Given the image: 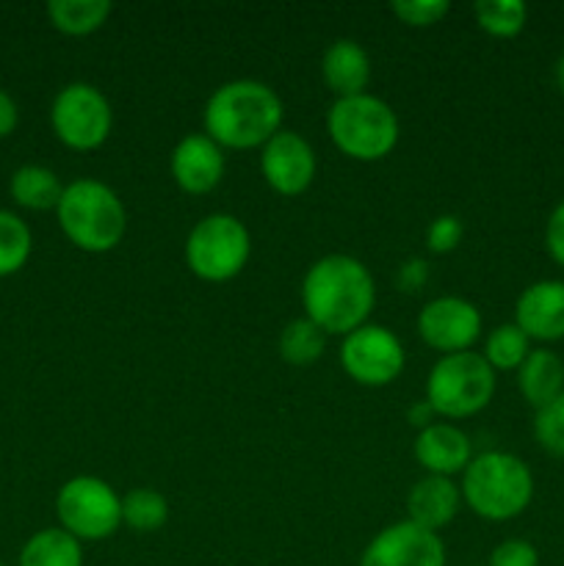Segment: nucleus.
Returning <instances> with one entry per match:
<instances>
[{
  "label": "nucleus",
  "instance_id": "1",
  "mask_svg": "<svg viewBox=\"0 0 564 566\" xmlns=\"http://www.w3.org/2000/svg\"><path fill=\"white\" fill-rule=\"evenodd\" d=\"M304 315L326 335H343L368 324L376 304V285L365 263L352 254L315 260L302 282Z\"/></svg>",
  "mask_w": 564,
  "mask_h": 566
},
{
  "label": "nucleus",
  "instance_id": "2",
  "mask_svg": "<svg viewBox=\"0 0 564 566\" xmlns=\"http://www.w3.org/2000/svg\"><path fill=\"white\" fill-rule=\"evenodd\" d=\"M280 94L265 83L241 77L216 88L205 103V136L213 138L221 149L263 147L271 136L282 130Z\"/></svg>",
  "mask_w": 564,
  "mask_h": 566
},
{
  "label": "nucleus",
  "instance_id": "3",
  "mask_svg": "<svg viewBox=\"0 0 564 566\" xmlns=\"http://www.w3.org/2000/svg\"><path fill=\"white\" fill-rule=\"evenodd\" d=\"M459 492L476 517L506 523L529 509L534 497V475L514 453L484 451L464 468Z\"/></svg>",
  "mask_w": 564,
  "mask_h": 566
},
{
  "label": "nucleus",
  "instance_id": "4",
  "mask_svg": "<svg viewBox=\"0 0 564 566\" xmlns=\"http://www.w3.org/2000/svg\"><path fill=\"white\" fill-rule=\"evenodd\" d=\"M55 216L66 241L88 254L111 252L127 232V210L119 193L92 177L64 186Z\"/></svg>",
  "mask_w": 564,
  "mask_h": 566
},
{
  "label": "nucleus",
  "instance_id": "5",
  "mask_svg": "<svg viewBox=\"0 0 564 566\" xmlns=\"http://www.w3.org/2000/svg\"><path fill=\"white\" fill-rule=\"evenodd\" d=\"M332 144L354 160H382L398 144V116L390 105L374 94L341 97L326 114Z\"/></svg>",
  "mask_w": 564,
  "mask_h": 566
},
{
  "label": "nucleus",
  "instance_id": "6",
  "mask_svg": "<svg viewBox=\"0 0 564 566\" xmlns=\"http://www.w3.org/2000/svg\"><path fill=\"white\" fill-rule=\"evenodd\" d=\"M495 396V370L479 352L446 354L426 379V403L437 418L464 420L487 409Z\"/></svg>",
  "mask_w": 564,
  "mask_h": 566
},
{
  "label": "nucleus",
  "instance_id": "7",
  "mask_svg": "<svg viewBox=\"0 0 564 566\" xmlns=\"http://www.w3.org/2000/svg\"><path fill=\"white\" fill-rule=\"evenodd\" d=\"M252 238L232 213H210L186 238V265L205 282H230L247 265Z\"/></svg>",
  "mask_w": 564,
  "mask_h": 566
},
{
  "label": "nucleus",
  "instance_id": "8",
  "mask_svg": "<svg viewBox=\"0 0 564 566\" xmlns=\"http://www.w3.org/2000/svg\"><path fill=\"white\" fill-rule=\"evenodd\" d=\"M55 514L77 542H100L119 531L122 497L97 475H75L55 495Z\"/></svg>",
  "mask_w": 564,
  "mask_h": 566
},
{
  "label": "nucleus",
  "instance_id": "9",
  "mask_svg": "<svg viewBox=\"0 0 564 566\" xmlns=\"http://www.w3.org/2000/svg\"><path fill=\"white\" fill-rule=\"evenodd\" d=\"M114 111L105 94L92 83H70L61 88L50 105V127L64 147L88 153L103 147L111 136Z\"/></svg>",
  "mask_w": 564,
  "mask_h": 566
},
{
  "label": "nucleus",
  "instance_id": "10",
  "mask_svg": "<svg viewBox=\"0 0 564 566\" xmlns=\"http://www.w3.org/2000/svg\"><path fill=\"white\" fill-rule=\"evenodd\" d=\"M407 365L401 340L387 326L365 324L348 332L341 343V368L363 387H385L401 376Z\"/></svg>",
  "mask_w": 564,
  "mask_h": 566
},
{
  "label": "nucleus",
  "instance_id": "11",
  "mask_svg": "<svg viewBox=\"0 0 564 566\" xmlns=\"http://www.w3.org/2000/svg\"><path fill=\"white\" fill-rule=\"evenodd\" d=\"M418 332L426 346L440 352L442 357L470 352L481 335V313L462 296H437L420 307Z\"/></svg>",
  "mask_w": 564,
  "mask_h": 566
},
{
  "label": "nucleus",
  "instance_id": "12",
  "mask_svg": "<svg viewBox=\"0 0 564 566\" xmlns=\"http://www.w3.org/2000/svg\"><path fill=\"white\" fill-rule=\"evenodd\" d=\"M359 566H446V545L435 531L401 520L370 539Z\"/></svg>",
  "mask_w": 564,
  "mask_h": 566
},
{
  "label": "nucleus",
  "instance_id": "13",
  "mask_svg": "<svg viewBox=\"0 0 564 566\" xmlns=\"http://www.w3.org/2000/svg\"><path fill=\"white\" fill-rule=\"evenodd\" d=\"M315 169L318 160L313 147L296 130H280L260 147V171L280 197H299L307 191L315 180Z\"/></svg>",
  "mask_w": 564,
  "mask_h": 566
},
{
  "label": "nucleus",
  "instance_id": "14",
  "mask_svg": "<svg viewBox=\"0 0 564 566\" xmlns=\"http://www.w3.org/2000/svg\"><path fill=\"white\" fill-rule=\"evenodd\" d=\"M171 177L191 197L210 193L224 177V149L205 133H188L171 149Z\"/></svg>",
  "mask_w": 564,
  "mask_h": 566
},
{
  "label": "nucleus",
  "instance_id": "15",
  "mask_svg": "<svg viewBox=\"0 0 564 566\" xmlns=\"http://www.w3.org/2000/svg\"><path fill=\"white\" fill-rule=\"evenodd\" d=\"M514 324L529 340H564V282L540 280L525 287L514 302Z\"/></svg>",
  "mask_w": 564,
  "mask_h": 566
},
{
  "label": "nucleus",
  "instance_id": "16",
  "mask_svg": "<svg viewBox=\"0 0 564 566\" xmlns=\"http://www.w3.org/2000/svg\"><path fill=\"white\" fill-rule=\"evenodd\" d=\"M412 453L420 468L426 470V475H442V479L464 473V468L473 459L470 437L459 426L446 423V420H437L429 429L418 431Z\"/></svg>",
  "mask_w": 564,
  "mask_h": 566
},
{
  "label": "nucleus",
  "instance_id": "17",
  "mask_svg": "<svg viewBox=\"0 0 564 566\" xmlns=\"http://www.w3.org/2000/svg\"><path fill=\"white\" fill-rule=\"evenodd\" d=\"M462 492L451 479L442 475H426L409 490L407 495V520L426 531H440L457 517Z\"/></svg>",
  "mask_w": 564,
  "mask_h": 566
},
{
  "label": "nucleus",
  "instance_id": "18",
  "mask_svg": "<svg viewBox=\"0 0 564 566\" xmlns=\"http://www.w3.org/2000/svg\"><path fill=\"white\" fill-rule=\"evenodd\" d=\"M321 75L337 99L357 97L370 83V55L354 39H337L321 59Z\"/></svg>",
  "mask_w": 564,
  "mask_h": 566
},
{
  "label": "nucleus",
  "instance_id": "19",
  "mask_svg": "<svg viewBox=\"0 0 564 566\" xmlns=\"http://www.w3.org/2000/svg\"><path fill=\"white\" fill-rule=\"evenodd\" d=\"M518 390L534 409L547 407L564 392V363L551 348H534L518 368Z\"/></svg>",
  "mask_w": 564,
  "mask_h": 566
},
{
  "label": "nucleus",
  "instance_id": "20",
  "mask_svg": "<svg viewBox=\"0 0 564 566\" xmlns=\"http://www.w3.org/2000/svg\"><path fill=\"white\" fill-rule=\"evenodd\" d=\"M9 193L25 210H55L64 193V182L50 166L25 164L11 175Z\"/></svg>",
  "mask_w": 564,
  "mask_h": 566
},
{
  "label": "nucleus",
  "instance_id": "21",
  "mask_svg": "<svg viewBox=\"0 0 564 566\" xmlns=\"http://www.w3.org/2000/svg\"><path fill=\"white\" fill-rule=\"evenodd\" d=\"M20 566H83V547L61 525L36 531L22 545Z\"/></svg>",
  "mask_w": 564,
  "mask_h": 566
},
{
  "label": "nucleus",
  "instance_id": "22",
  "mask_svg": "<svg viewBox=\"0 0 564 566\" xmlns=\"http://www.w3.org/2000/svg\"><path fill=\"white\" fill-rule=\"evenodd\" d=\"M114 6L108 0H50L48 17L55 31L66 36H88L105 25Z\"/></svg>",
  "mask_w": 564,
  "mask_h": 566
},
{
  "label": "nucleus",
  "instance_id": "23",
  "mask_svg": "<svg viewBox=\"0 0 564 566\" xmlns=\"http://www.w3.org/2000/svg\"><path fill=\"white\" fill-rule=\"evenodd\" d=\"M169 523V501L158 490L136 486L122 497V525L136 534H155Z\"/></svg>",
  "mask_w": 564,
  "mask_h": 566
},
{
  "label": "nucleus",
  "instance_id": "24",
  "mask_svg": "<svg viewBox=\"0 0 564 566\" xmlns=\"http://www.w3.org/2000/svg\"><path fill=\"white\" fill-rule=\"evenodd\" d=\"M324 346L326 332L321 329L318 324H313L307 315L293 318L291 324L280 332V343H276L280 357L285 359L288 365H299V368L318 363L321 354H324Z\"/></svg>",
  "mask_w": 564,
  "mask_h": 566
},
{
  "label": "nucleus",
  "instance_id": "25",
  "mask_svg": "<svg viewBox=\"0 0 564 566\" xmlns=\"http://www.w3.org/2000/svg\"><path fill=\"white\" fill-rule=\"evenodd\" d=\"M473 17L490 36L512 39L529 22V6L523 0H476Z\"/></svg>",
  "mask_w": 564,
  "mask_h": 566
},
{
  "label": "nucleus",
  "instance_id": "26",
  "mask_svg": "<svg viewBox=\"0 0 564 566\" xmlns=\"http://www.w3.org/2000/svg\"><path fill=\"white\" fill-rule=\"evenodd\" d=\"M31 252V227H28L17 213L0 208V280L25 269Z\"/></svg>",
  "mask_w": 564,
  "mask_h": 566
},
{
  "label": "nucleus",
  "instance_id": "27",
  "mask_svg": "<svg viewBox=\"0 0 564 566\" xmlns=\"http://www.w3.org/2000/svg\"><path fill=\"white\" fill-rule=\"evenodd\" d=\"M531 354V340L518 324H501L487 335L484 354L492 370H518Z\"/></svg>",
  "mask_w": 564,
  "mask_h": 566
},
{
  "label": "nucleus",
  "instance_id": "28",
  "mask_svg": "<svg viewBox=\"0 0 564 566\" xmlns=\"http://www.w3.org/2000/svg\"><path fill=\"white\" fill-rule=\"evenodd\" d=\"M534 437L542 446V451L564 459V392L553 398L547 407L536 409Z\"/></svg>",
  "mask_w": 564,
  "mask_h": 566
},
{
  "label": "nucleus",
  "instance_id": "29",
  "mask_svg": "<svg viewBox=\"0 0 564 566\" xmlns=\"http://www.w3.org/2000/svg\"><path fill=\"white\" fill-rule=\"evenodd\" d=\"M390 11L409 28H431L446 20L451 11L448 0H396L390 3Z\"/></svg>",
  "mask_w": 564,
  "mask_h": 566
},
{
  "label": "nucleus",
  "instance_id": "30",
  "mask_svg": "<svg viewBox=\"0 0 564 566\" xmlns=\"http://www.w3.org/2000/svg\"><path fill=\"white\" fill-rule=\"evenodd\" d=\"M462 235L464 227L459 216H437V219L426 227V249H429L431 254H448L462 243Z\"/></svg>",
  "mask_w": 564,
  "mask_h": 566
},
{
  "label": "nucleus",
  "instance_id": "31",
  "mask_svg": "<svg viewBox=\"0 0 564 566\" xmlns=\"http://www.w3.org/2000/svg\"><path fill=\"white\" fill-rule=\"evenodd\" d=\"M490 566H540V553L525 539H506L490 553Z\"/></svg>",
  "mask_w": 564,
  "mask_h": 566
},
{
  "label": "nucleus",
  "instance_id": "32",
  "mask_svg": "<svg viewBox=\"0 0 564 566\" xmlns=\"http://www.w3.org/2000/svg\"><path fill=\"white\" fill-rule=\"evenodd\" d=\"M429 282V263L424 258H409L404 260L398 269V287L404 293H418Z\"/></svg>",
  "mask_w": 564,
  "mask_h": 566
},
{
  "label": "nucleus",
  "instance_id": "33",
  "mask_svg": "<svg viewBox=\"0 0 564 566\" xmlns=\"http://www.w3.org/2000/svg\"><path fill=\"white\" fill-rule=\"evenodd\" d=\"M545 247L547 254H551L558 265H564V202H558L556 208H553L551 219H547Z\"/></svg>",
  "mask_w": 564,
  "mask_h": 566
},
{
  "label": "nucleus",
  "instance_id": "34",
  "mask_svg": "<svg viewBox=\"0 0 564 566\" xmlns=\"http://www.w3.org/2000/svg\"><path fill=\"white\" fill-rule=\"evenodd\" d=\"M20 125V108L6 88H0V138H9Z\"/></svg>",
  "mask_w": 564,
  "mask_h": 566
},
{
  "label": "nucleus",
  "instance_id": "35",
  "mask_svg": "<svg viewBox=\"0 0 564 566\" xmlns=\"http://www.w3.org/2000/svg\"><path fill=\"white\" fill-rule=\"evenodd\" d=\"M407 418H409V426H415V429H420V431L429 429L431 423H437L435 409H431L429 403H426V398H424V401L415 403V407H409Z\"/></svg>",
  "mask_w": 564,
  "mask_h": 566
},
{
  "label": "nucleus",
  "instance_id": "36",
  "mask_svg": "<svg viewBox=\"0 0 564 566\" xmlns=\"http://www.w3.org/2000/svg\"><path fill=\"white\" fill-rule=\"evenodd\" d=\"M553 77H556V86H558V92L564 94V53L558 55V61H556V70H553Z\"/></svg>",
  "mask_w": 564,
  "mask_h": 566
},
{
  "label": "nucleus",
  "instance_id": "37",
  "mask_svg": "<svg viewBox=\"0 0 564 566\" xmlns=\"http://www.w3.org/2000/svg\"><path fill=\"white\" fill-rule=\"evenodd\" d=\"M0 566H3V564H0Z\"/></svg>",
  "mask_w": 564,
  "mask_h": 566
}]
</instances>
